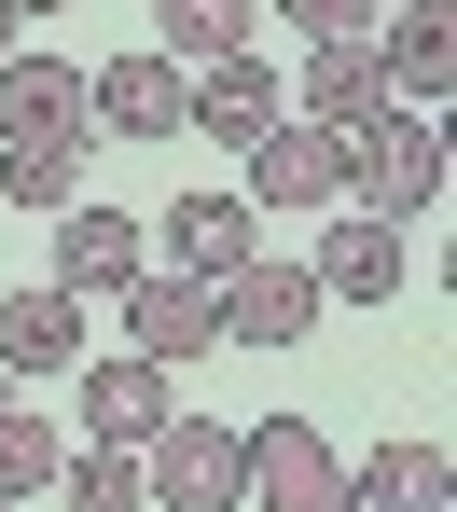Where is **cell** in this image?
Returning a JSON list of instances; mask_svg holds the SVG:
<instances>
[{"mask_svg":"<svg viewBox=\"0 0 457 512\" xmlns=\"http://www.w3.org/2000/svg\"><path fill=\"white\" fill-rule=\"evenodd\" d=\"M56 499H70V512H153L125 443H84V457H56Z\"/></svg>","mask_w":457,"mask_h":512,"instance_id":"44dd1931","label":"cell"},{"mask_svg":"<svg viewBox=\"0 0 457 512\" xmlns=\"http://www.w3.org/2000/svg\"><path fill=\"white\" fill-rule=\"evenodd\" d=\"M153 250H167V277H208V291H222L236 263L264 250V208H250V194H181V208L153 222Z\"/></svg>","mask_w":457,"mask_h":512,"instance_id":"9c48e42d","label":"cell"},{"mask_svg":"<svg viewBox=\"0 0 457 512\" xmlns=\"http://www.w3.org/2000/svg\"><path fill=\"white\" fill-rule=\"evenodd\" d=\"M0 374H84V291H56V277L0 291Z\"/></svg>","mask_w":457,"mask_h":512,"instance_id":"5bb4252c","label":"cell"},{"mask_svg":"<svg viewBox=\"0 0 457 512\" xmlns=\"http://www.w3.org/2000/svg\"><path fill=\"white\" fill-rule=\"evenodd\" d=\"M111 305H125V346H139V360H167V374L222 346V291H208V277H167V263H139Z\"/></svg>","mask_w":457,"mask_h":512,"instance_id":"8992f818","label":"cell"},{"mask_svg":"<svg viewBox=\"0 0 457 512\" xmlns=\"http://www.w3.org/2000/svg\"><path fill=\"white\" fill-rule=\"evenodd\" d=\"M277 111H291V97H277V56H264V42H236V56L181 70V125H194V139H222V153H250Z\"/></svg>","mask_w":457,"mask_h":512,"instance_id":"52a82bcc","label":"cell"},{"mask_svg":"<svg viewBox=\"0 0 457 512\" xmlns=\"http://www.w3.org/2000/svg\"><path fill=\"white\" fill-rule=\"evenodd\" d=\"M305 333H319V277H305V263L250 250L222 277V346H305Z\"/></svg>","mask_w":457,"mask_h":512,"instance_id":"ba28073f","label":"cell"},{"mask_svg":"<svg viewBox=\"0 0 457 512\" xmlns=\"http://www.w3.org/2000/svg\"><path fill=\"white\" fill-rule=\"evenodd\" d=\"M0 139H97L84 125V70L14 42V56H0Z\"/></svg>","mask_w":457,"mask_h":512,"instance_id":"9a60e30c","label":"cell"},{"mask_svg":"<svg viewBox=\"0 0 457 512\" xmlns=\"http://www.w3.org/2000/svg\"><path fill=\"white\" fill-rule=\"evenodd\" d=\"M0 14H14V28H28V14H70V0H0Z\"/></svg>","mask_w":457,"mask_h":512,"instance_id":"603a6c76","label":"cell"},{"mask_svg":"<svg viewBox=\"0 0 457 512\" xmlns=\"http://www.w3.org/2000/svg\"><path fill=\"white\" fill-rule=\"evenodd\" d=\"M236 457H250V512H347V457H333V429L264 416V429H236Z\"/></svg>","mask_w":457,"mask_h":512,"instance_id":"277c9868","label":"cell"},{"mask_svg":"<svg viewBox=\"0 0 457 512\" xmlns=\"http://www.w3.org/2000/svg\"><path fill=\"white\" fill-rule=\"evenodd\" d=\"M0 512H14V499H0Z\"/></svg>","mask_w":457,"mask_h":512,"instance_id":"d4e9b609","label":"cell"},{"mask_svg":"<svg viewBox=\"0 0 457 512\" xmlns=\"http://www.w3.org/2000/svg\"><path fill=\"white\" fill-rule=\"evenodd\" d=\"M374 70H388V97H402V111H430V97L457 84V14H444V0H402V28L374 42Z\"/></svg>","mask_w":457,"mask_h":512,"instance_id":"e0dca14e","label":"cell"},{"mask_svg":"<svg viewBox=\"0 0 457 512\" xmlns=\"http://www.w3.org/2000/svg\"><path fill=\"white\" fill-rule=\"evenodd\" d=\"M70 180H84V139H0V194H14V208H42V222H56V208H70Z\"/></svg>","mask_w":457,"mask_h":512,"instance_id":"d6986e66","label":"cell"},{"mask_svg":"<svg viewBox=\"0 0 457 512\" xmlns=\"http://www.w3.org/2000/svg\"><path fill=\"white\" fill-rule=\"evenodd\" d=\"M305 277H319V305H402V222L333 208V236L305 250Z\"/></svg>","mask_w":457,"mask_h":512,"instance_id":"8fae6325","label":"cell"},{"mask_svg":"<svg viewBox=\"0 0 457 512\" xmlns=\"http://www.w3.org/2000/svg\"><path fill=\"white\" fill-rule=\"evenodd\" d=\"M250 14H264V0H153V56L208 70V56H236V42H250Z\"/></svg>","mask_w":457,"mask_h":512,"instance_id":"ac0fdd59","label":"cell"},{"mask_svg":"<svg viewBox=\"0 0 457 512\" xmlns=\"http://www.w3.org/2000/svg\"><path fill=\"white\" fill-rule=\"evenodd\" d=\"M374 111H402V97H388V70H374V42H305V125L361 139Z\"/></svg>","mask_w":457,"mask_h":512,"instance_id":"2e32d148","label":"cell"},{"mask_svg":"<svg viewBox=\"0 0 457 512\" xmlns=\"http://www.w3.org/2000/svg\"><path fill=\"white\" fill-rule=\"evenodd\" d=\"M167 416H181V374H167V360H139V346H125V360H84V443H125V457H139Z\"/></svg>","mask_w":457,"mask_h":512,"instance_id":"30bf717a","label":"cell"},{"mask_svg":"<svg viewBox=\"0 0 457 512\" xmlns=\"http://www.w3.org/2000/svg\"><path fill=\"white\" fill-rule=\"evenodd\" d=\"M0 56H14V14H0Z\"/></svg>","mask_w":457,"mask_h":512,"instance_id":"cb8c5ba5","label":"cell"},{"mask_svg":"<svg viewBox=\"0 0 457 512\" xmlns=\"http://www.w3.org/2000/svg\"><path fill=\"white\" fill-rule=\"evenodd\" d=\"M291 42H374V0H277Z\"/></svg>","mask_w":457,"mask_h":512,"instance_id":"7402d4cb","label":"cell"},{"mask_svg":"<svg viewBox=\"0 0 457 512\" xmlns=\"http://www.w3.org/2000/svg\"><path fill=\"white\" fill-rule=\"evenodd\" d=\"M430 194H444V125H430V111H374L361 139H347V208L416 222Z\"/></svg>","mask_w":457,"mask_h":512,"instance_id":"6da1fadb","label":"cell"},{"mask_svg":"<svg viewBox=\"0 0 457 512\" xmlns=\"http://www.w3.org/2000/svg\"><path fill=\"white\" fill-rule=\"evenodd\" d=\"M250 208L333 222V208H347V139H333V125H305V111H277L264 139H250Z\"/></svg>","mask_w":457,"mask_h":512,"instance_id":"3957f363","label":"cell"},{"mask_svg":"<svg viewBox=\"0 0 457 512\" xmlns=\"http://www.w3.org/2000/svg\"><path fill=\"white\" fill-rule=\"evenodd\" d=\"M56 416H28V402H0V499H56Z\"/></svg>","mask_w":457,"mask_h":512,"instance_id":"ffe728a7","label":"cell"},{"mask_svg":"<svg viewBox=\"0 0 457 512\" xmlns=\"http://www.w3.org/2000/svg\"><path fill=\"white\" fill-rule=\"evenodd\" d=\"M139 263H153V222H125V208H97V194H70V208H56V291H125V277H139Z\"/></svg>","mask_w":457,"mask_h":512,"instance_id":"7c38bea8","label":"cell"},{"mask_svg":"<svg viewBox=\"0 0 457 512\" xmlns=\"http://www.w3.org/2000/svg\"><path fill=\"white\" fill-rule=\"evenodd\" d=\"M457 499V457H444V429H388L361 471H347V512H444Z\"/></svg>","mask_w":457,"mask_h":512,"instance_id":"4fadbf2b","label":"cell"},{"mask_svg":"<svg viewBox=\"0 0 457 512\" xmlns=\"http://www.w3.org/2000/svg\"><path fill=\"white\" fill-rule=\"evenodd\" d=\"M139 499H167V512H236V499H250V457H236V429L181 402V416L139 443Z\"/></svg>","mask_w":457,"mask_h":512,"instance_id":"7a4b0ae2","label":"cell"},{"mask_svg":"<svg viewBox=\"0 0 457 512\" xmlns=\"http://www.w3.org/2000/svg\"><path fill=\"white\" fill-rule=\"evenodd\" d=\"M84 125H97V139H139V153H167V139H181V56L125 42L111 70H84Z\"/></svg>","mask_w":457,"mask_h":512,"instance_id":"5b68a950","label":"cell"}]
</instances>
